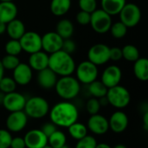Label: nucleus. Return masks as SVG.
I'll list each match as a JSON object with an SVG mask.
<instances>
[{
	"label": "nucleus",
	"instance_id": "20e7f679",
	"mask_svg": "<svg viewBox=\"0 0 148 148\" xmlns=\"http://www.w3.org/2000/svg\"><path fill=\"white\" fill-rule=\"evenodd\" d=\"M49 104L48 101L41 96H32L26 100L23 112L28 118L42 119L49 114Z\"/></svg>",
	"mask_w": 148,
	"mask_h": 148
},
{
	"label": "nucleus",
	"instance_id": "0eeeda50",
	"mask_svg": "<svg viewBox=\"0 0 148 148\" xmlns=\"http://www.w3.org/2000/svg\"><path fill=\"white\" fill-rule=\"evenodd\" d=\"M112 23V16L102 9H96L91 13L89 24L95 32L98 34H105L109 31Z\"/></svg>",
	"mask_w": 148,
	"mask_h": 148
},
{
	"label": "nucleus",
	"instance_id": "de8ad7c7",
	"mask_svg": "<svg viewBox=\"0 0 148 148\" xmlns=\"http://www.w3.org/2000/svg\"><path fill=\"white\" fill-rule=\"evenodd\" d=\"M4 76V69L1 63V60H0V80Z\"/></svg>",
	"mask_w": 148,
	"mask_h": 148
},
{
	"label": "nucleus",
	"instance_id": "f704fd0d",
	"mask_svg": "<svg viewBox=\"0 0 148 148\" xmlns=\"http://www.w3.org/2000/svg\"><path fill=\"white\" fill-rule=\"evenodd\" d=\"M97 141L95 137L91 135H86L84 138L77 140V143L75 148H95Z\"/></svg>",
	"mask_w": 148,
	"mask_h": 148
},
{
	"label": "nucleus",
	"instance_id": "3c124183",
	"mask_svg": "<svg viewBox=\"0 0 148 148\" xmlns=\"http://www.w3.org/2000/svg\"><path fill=\"white\" fill-rule=\"evenodd\" d=\"M14 0H0V2H13Z\"/></svg>",
	"mask_w": 148,
	"mask_h": 148
},
{
	"label": "nucleus",
	"instance_id": "9d476101",
	"mask_svg": "<svg viewBox=\"0 0 148 148\" xmlns=\"http://www.w3.org/2000/svg\"><path fill=\"white\" fill-rule=\"evenodd\" d=\"M109 47L104 43H95L88 51V60L96 66L106 64L109 59Z\"/></svg>",
	"mask_w": 148,
	"mask_h": 148
},
{
	"label": "nucleus",
	"instance_id": "a18cd8bd",
	"mask_svg": "<svg viewBox=\"0 0 148 148\" xmlns=\"http://www.w3.org/2000/svg\"><path fill=\"white\" fill-rule=\"evenodd\" d=\"M6 32V23L0 22V35H3Z\"/></svg>",
	"mask_w": 148,
	"mask_h": 148
},
{
	"label": "nucleus",
	"instance_id": "bb28decb",
	"mask_svg": "<svg viewBox=\"0 0 148 148\" xmlns=\"http://www.w3.org/2000/svg\"><path fill=\"white\" fill-rule=\"evenodd\" d=\"M88 127L81 122H75L68 127L69 134L75 140H79L88 135Z\"/></svg>",
	"mask_w": 148,
	"mask_h": 148
},
{
	"label": "nucleus",
	"instance_id": "c9c22d12",
	"mask_svg": "<svg viewBox=\"0 0 148 148\" xmlns=\"http://www.w3.org/2000/svg\"><path fill=\"white\" fill-rule=\"evenodd\" d=\"M101 104H100V101H99V99L97 98H90L87 103H86V109H87V112L90 114V115H93V114H99L100 110H101Z\"/></svg>",
	"mask_w": 148,
	"mask_h": 148
},
{
	"label": "nucleus",
	"instance_id": "dca6fc26",
	"mask_svg": "<svg viewBox=\"0 0 148 148\" xmlns=\"http://www.w3.org/2000/svg\"><path fill=\"white\" fill-rule=\"evenodd\" d=\"M26 148H43L48 146V138L41 129H31L23 137Z\"/></svg>",
	"mask_w": 148,
	"mask_h": 148
},
{
	"label": "nucleus",
	"instance_id": "ea45409f",
	"mask_svg": "<svg viewBox=\"0 0 148 148\" xmlns=\"http://www.w3.org/2000/svg\"><path fill=\"white\" fill-rule=\"evenodd\" d=\"M75 49H76V44L71 38H68V39L63 40L62 50L65 51L66 53H68L69 55H72L75 51Z\"/></svg>",
	"mask_w": 148,
	"mask_h": 148
},
{
	"label": "nucleus",
	"instance_id": "423d86ee",
	"mask_svg": "<svg viewBox=\"0 0 148 148\" xmlns=\"http://www.w3.org/2000/svg\"><path fill=\"white\" fill-rule=\"evenodd\" d=\"M75 78L80 83L88 85L94 81L97 80L99 70L98 66L95 65L88 60L80 62L75 69Z\"/></svg>",
	"mask_w": 148,
	"mask_h": 148
},
{
	"label": "nucleus",
	"instance_id": "79ce46f5",
	"mask_svg": "<svg viewBox=\"0 0 148 148\" xmlns=\"http://www.w3.org/2000/svg\"><path fill=\"white\" fill-rule=\"evenodd\" d=\"M57 130V127L52 123V122H48V123H45L44 125L42 126L41 127V131L47 136V138L49 136H50L54 132H56Z\"/></svg>",
	"mask_w": 148,
	"mask_h": 148
},
{
	"label": "nucleus",
	"instance_id": "603ef678",
	"mask_svg": "<svg viewBox=\"0 0 148 148\" xmlns=\"http://www.w3.org/2000/svg\"><path fill=\"white\" fill-rule=\"evenodd\" d=\"M60 148H70V147H69V146H68V145L66 144V145H64V146H62V147H60Z\"/></svg>",
	"mask_w": 148,
	"mask_h": 148
},
{
	"label": "nucleus",
	"instance_id": "1a4fd4ad",
	"mask_svg": "<svg viewBox=\"0 0 148 148\" xmlns=\"http://www.w3.org/2000/svg\"><path fill=\"white\" fill-rule=\"evenodd\" d=\"M19 42L22 50L29 55L42 50V36L36 31H25Z\"/></svg>",
	"mask_w": 148,
	"mask_h": 148
},
{
	"label": "nucleus",
	"instance_id": "f8f14e48",
	"mask_svg": "<svg viewBox=\"0 0 148 148\" xmlns=\"http://www.w3.org/2000/svg\"><path fill=\"white\" fill-rule=\"evenodd\" d=\"M63 39L56 32L49 31L42 36V50L47 54H53L62 49Z\"/></svg>",
	"mask_w": 148,
	"mask_h": 148
},
{
	"label": "nucleus",
	"instance_id": "72a5a7b5",
	"mask_svg": "<svg viewBox=\"0 0 148 148\" xmlns=\"http://www.w3.org/2000/svg\"><path fill=\"white\" fill-rule=\"evenodd\" d=\"M1 63L4 70H13L20 63V60L16 56L6 55L1 59Z\"/></svg>",
	"mask_w": 148,
	"mask_h": 148
},
{
	"label": "nucleus",
	"instance_id": "864d4df0",
	"mask_svg": "<svg viewBox=\"0 0 148 148\" xmlns=\"http://www.w3.org/2000/svg\"><path fill=\"white\" fill-rule=\"evenodd\" d=\"M43 148H52V147H50L49 146H46V147H44Z\"/></svg>",
	"mask_w": 148,
	"mask_h": 148
},
{
	"label": "nucleus",
	"instance_id": "f3484780",
	"mask_svg": "<svg viewBox=\"0 0 148 148\" xmlns=\"http://www.w3.org/2000/svg\"><path fill=\"white\" fill-rule=\"evenodd\" d=\"M128 124L129 120L127 114L121 110H117L114 112L108 120L109 129L115 134H121L126 131Z\"/></svg>",
	"mask_w": 148,
	"mask_h": 148
},
{
	"label": "nucleus",
	"instance_id": "8fccbe9b",
	"mask_svg": "<svg viewBox=\"0 0 148 148\" xmlns=\"http://www.w3.org/2000/svg\"><path fill=\"white\" fill-rule=\"evenodd\" d=\"M112 148H127V147L125 146V145H123V144H118V145L114 146V147Z\"/></svg>",
	"mask_w": 148,
	"mask_h": 148
},
{
	"label": "nucleus",
	"instance_id": "6ab92c4d",
	"mask_svg": "<svg viewBox=\"0 0 148 148\" xmlns=\"http://www.w3.org/2000/svg\"><path fill=\"white\" fill-rule=\"evenodd\" d=\"M57 80V75L55 72H53L49 67L37 72V83L43 89L54 88Z\"/></svg>",
	"mask_w": 148,
	"mask_h": 148
},
{
	"label": "nucleus",
	"instance_id": "4c0bfd02",
	"mask_svg": "<svg viewBox=\"0 0 148 148\" xmlns=\"http://www.w3.org/2000/svg\"><path fill=\"white\" fill-rule=\"evenodd\" d=\"M12 135L7 129H0V148H10Z\"/></svg>",
	"mask_w": 148,
	"mask_h": 148
},
{
	"label": "nucleus",
	"instance_id": "a878e982",
	"mask_svg": "<svg viewBox=\"0 0 148 148\" xmlns=\"http://www.w3.org/2000/svg\"><path fill=\"white\" fill-rule=\"evenodd\" d=\"M71 0H51L50 11L56 16H63L71 8Z\"/></svg>",
	"mask_w": 148,
	"mask_h": 148
},
{
	"label": "nucleus",
	"instance_id": "2f4dec72",
	"mask_svg": "<svg viewBox=\"0 0 148 148\" xmlns=\"http://www.w3.org/2000/svg\"><path fill=\"white\" fill-rule=\"evenodd\" d=\"M16 83L12 77L3 76L0 80V91L3 94H9L16 91Z\"/></svg>",
	"mask_w": 148,
	"mask_h": 148
},
{
	"label": "nucleus",
	"instance_id": "c03bdc74",
	"mask_svg": "<svg viewBox=\"0 0 148 148\" xmlns=\"http://www.w3.org/2000/svg\"><path fill=\"white\" fill-rule=\"evenodd\" d=\"M143 127L146 131L148 129V111L144 112L143 114Z\"/></svg>",
	"mask_w": 148,
	"mask_h": 148
},
{
	"label": "nucleus",
	"instance_id": "aec40b11",
	"mask_svg": "<svg viewBox=\"0 0 148 148\" xmlns=\"http://www.w3.org/2000/svg\"><path fill=\"white\" fill-rule=\"evenodd\" d=\"M49 55L44 52L43 50L37 51L29 55L28 64L32 70L37 72L41 71L49 67Z\"/></svg>",
	"mask_w": 148,
	"mask_h": 148
},
{
	"label": "nucleus",
	"instance_id": "9b49d317",
	"mask_svg": "<svg viewBox=\"0 0 148 148\" xmlns=\"http://www.w3.org/2000/svg\"><path fill=\"white\" fill-rule=\"evenodd\" d=\"M28 119L23 110L10 113L5 121L6 129L10 133H19L25 128Z\"/></svg>",
	"mask_w": 148,
	"mask_h": 148
},
{
	"label": "nucleus",
	"instance_id": "37998d69",
	"mask_svg": "<svg viewBox=\"0 0 148 148\" xmlns=\"http://www.w3.org/2000/svg\"><path fill=\"white\" fill-rule=\"evenodd\" d=\"M10 148H26L25 142L23 138L22 137H12L11 142H10Z\"/></svg>",
	"mask_w": 148,
	"mask_h": 148
},
{
	"label": "nucleus",
	"instance_id": "6e6552de",
	"mask_svg": "<svg viewBox=\"0 0 148 148\" xmlns=\"http://www.w3.org/2000/svg\"><path fill=\"white\" fill-rule=\"evenodd\" d=\"M120 21L127 28H134L140 22L141 10L140 7L134 3H127L119 13Z\"/></svg>",
	"mask_w": 148,
	"mask_h": 148
},
{
	"label": "nucleus",
	"instance_id": "393cba45",
	"mask_svg": "<svg viewBox=\"0 0 148 148\" xmlns=\"http://www.w3.org/2000/svg\"><path fill=\"white\" fill-rule=\"evenodd\" d=\"M75 31V27L73 23L67 18L61 19L56 26V32L64 40L71 38Z\"/></svg>",
	"mask_w": 148,
	"mask_h": 148
},
{
	"label": "nucleus",
	"instance_id": "e433bc0d",
	"mask_svg": "<svg viewBox=\"0 0 148 148\" xmlns=\"http://www.w3.org/2000/svg\"><path fill=\"white\" fill-rule=\"evenodd\" d=\"M78 5H79L80 10H83L91 14L97 9V1L96 0H79Z\"/></svg>",
	"mask_w": 148,
	"mask_h": 148
},
{
	"label": "nucleus",
	"instance_id": "58836bf2",
	"mask_svg": "<svg viewBox=\"0 0 148 148\" xmlns=\"http://www.w3.org/2000/svg\"><path fill=\"white\" fill-rule=\"evenodd\" d=\"M90 18H91V14L83 10L78 11L75 16L76 22L81 25H88L90 23Z\"/></svg>",
	"mask_w": 148,
	"mask_h": 148
},
{
	"label": "nucleus",
	"instance_id": "4468645a",
	"mask_svg": "<svg viewBox=\"0 0 148 148\" xmlns=\"http://www.w3.org/2000/svg\"><path fill=\"white\" fill-rule=\"evenodd\" d=\"M122 79V71L117 65H109L102 72L101 82L108 88H113L120 84Z\"/></svg>",
	"mask_w": 148,
	"mask_h": 148
},
{
	"label": "nucleus",
	"instance_id": "a19ab883",
	"mask_svg": "<svg viewBox=\"0 0 148 148\" xmlns=\"http://www.w3.org/2000/svg\"><path fill=\"white\" fill-rule=\"evenodd\" d=\"M109 59L114 62L120 61L122 59L121 49L119 47H113L109 49Z\"/></svg>",
	"mask_w": 148,
	"mask_h": 148
},
{
	"label": "nucleus",
	"instance_id": "c756f323",
	"mask_svg": "<svg viewBox=\"0 0 148 148\" xmlns=\"http://www.w3.org/2000/svg\"><path fill=\"white\" fill-rule=\"evenodd\" d=\"M122 58L126 61L134 62L136 60L140 58V51L138 48L133 44H127L123 48H121Z\"/></svg>",
	"mask_w": 148,
	"mask_h": 148
},
{
	"label": "nucleus",
	"instance_id": "ddd939ff",
	"mask_svg": "<svg viewBox=\"0 0 148 148\" xmlns=\"http://www.w3.org/2000/svg\"><path fill=\"white\" fill-rule=\"evenodd\" d=\"M26 100L27 99L23 95L14 91V92L4 95L2 105L10 113L16 112V111H23L24 108Z\"/></svg>",
	"mask_w": 148,
	"mask_h": 148
},
{
	"label": "nucleus",
	"instance_id": "39448f33",
	"mask_svg": "<svg viewBox=\"0 0 148 148\" xmlns=\"http://www.w3.org/2000/svg\"><path fill=\"white\" fill-rule=\"evenodd\" d=\"M106 98L109 105L119 110L127 108L131 101L130 92L127 88L120 84L108 88Z\"/></svg>",
	"mask_w": 148,
	"mask_h": 148
},
{
	"label": "nucleus",
	"instance_id": "7c9ffc66",
	"mask_svg": "<svg viewBox=\"0 0 148 148\" xmlns=\"http://www.w3.org/2000/svg\"><path fill=\"white\" fill-rule=\"evenodd\" d=\"M127 29L128 28L123 23L119 21V22L112 23L109 32L114 38L121 39L126 36V35L127 33Z\"/></svg>",
	"mask_w": 148,
	"mask_h": 148
},
{
	"label": "nucleus",
	"instance_id": "f03ea898",
	"mask_svg": "<svg viewBox=\"0 0 148 148\" xmlns=\"http://www.w3.org/2000/svg\"><path fill=\"white\" fill-rule=\"evenodd\" d=\"M75 62L72 55L63 50L56 51L49 56V68L55 72L57 76L72 75L75 69Z\"/></svg>",
	"mask_w": 148,
	"mask_h": 148
},
{
	"label": "nucleus",
	"instance_id": "5701e85b",
	"mask_svg": "<svg viewBox=\"0 0 148 148\" xmlns=\"http://www.w3.org/2000/svg\"><path fill=\"white\" fill-rule=\"evenodd\" d=\"M126 3L127 0H101V9L113 16L119 15Z\"/></svg>",
	"mask_w": 148,
	"mask_h": 148
},
{
	"label": "nucleus",
	"instance_id": "2eb2a0df",
	"mask_svg": "<svg viewBox=\"0 0 148 148\" xmlns=\"http://www.w3.org/2000/svg\"><path fill=\"white\" fill-rule=\"evenodd\" d=\"M88 130L96 135H103L109 130L108 120L99 114L90 115L87 123Z\"/></svg>",
	"mask_w": 148,
	"mask_h": 148
},
{
	"label": "nucleus",
	"instance_id": "412c9836",
	"mask_svg": "<svg viewBox=\"0 0 148 148\" xmlns=\"http://www.w3.org/2000/svg\"><path fill=\"white\" fill-rule=\"evenodd\" d=\"M18 9L14 2H0V22L8 23L16 18Z\"/></svg>",
	"mask_w": 148,
	"mask_h": 148
},
{
	"label": "nucleus",
	"instance_id": "c85d7f7f",
	"mask_svg": "<svg viewBox=\"0 0 148 148\" xmlns=\"http://www.w3.org/2000/svg\"><path fill=\"white\" fill-rule=\"evenodd\" d=\"M67 137L65 134L60 130H56L48 137V146L52 148H60L66 145Z\"/></svg>",
	"mask_w": 148,
	"mask_h": 148
},
{
	"label": "nucleus",
	"instance_id": "a211bd4d",
	"mask_svg": "<svg viewBox=\"0 0 148 148\" xmlns=\"http://www.w3.org/2000/svg\"><path fill=\"white\" fill-rule=\"evenodd\" d=\"M12 71V78L16 85L26 86L32 80L33 70L28 63L20 62Z\"/></svg>",
	"mask_w": 148,
	"mask_h": 148
},
{
	"label": "nucleus",
	"instance_id": "7ed1b4c3",
	"mask_svg": "<svg viewBox=\"0 0 148 148\" xmlns=\"http://www.w3.org/2000/svg\"><path fill=\"white\" fill-rule=\"evenodd\" d=\"M54 88L57 95L62 100L70 101L79 95L81 91V83L72 75L62 76L57 80Z\"/></svg>",
	"mask_w": 148,
	"mask_h": 148
},
{
	"label": "nucleus",
	"instance_id": "b1692460",
	"mask_svg": "<svg viewBox=\"0 0 148 148\" xmlns=\"http://www.w3.org/2000/svg\"><path fill=\"white\" fill-rule=\"evenodd\" d=\"M134 74L140 82L148 80V60L146 57H140L134 62Z\"/></svg>",
	"mask_w": 148,
	"mask_h": 148
},
{
	"label": "nucleus",
	"instance_id": "f257e3e1",
	"mask_svg": "<svg viewBox=\"0 0 148 148\" xmlns=\"http://www.w3.org/2000/svg\"><path fill=\"white\" fill-rule=\"evenodd\" d=\"M49 114L51 122L60 127L68 128L70 125L76 122L79 118L78 108L69 101L56 103L49 109Z\"/></svg>",
	"mask_w": 148,
	"mask_h": 148
},
{
	"label": "nucleus",
	"instance_id": "49530a36",
	"mask_svg": "<svg viewBox=\"0 0 148 148\" xmlns=\"http://www.w3.org/2000/svg\"><path fill=\"white\" fill-rule=\"evenodd\" d=\"M95 148H112L109 145L106 144V143H100V144H97L96 145V147Z\"/></svg>",
	"mask_w": 148,
	"mask_h": 148
},
{
	"label": "nucleus",
	"instance_id": "09e8293b",
	"mask_svg": "<svg viewBox=\"0 0 148 148\" xmlns=\"http://www.w3.org/2000/svg\"><path fill=\"white\" fill-rule=\"evenodd\" d=\"M4 95H5V94L2 93V92L0 91V105H2V104H3V97H4Z\"/></svg>",
	"mask_w": 148,
	"mask_h": 148
},
{
	"label": "nucleus",
	"instance_id": "cd10ccee",
	"mask_svg": "<svg viewBox=\"0 0 148 148\" xmlns=\"http://www.w3.org/2000/svg\"><path fill=\"white\" fill-rule=\"evenodd\" d=\"M88 86V93L92 95V97L100 99L106 96L108 92V88L101 81L95 80L93 82L89 83Z\"/></svg>",
	"mask_w": 148,
	"mask_h": 148
},
{
	"label": "nucleus",
	"instance_id": "473e14b6",
	"mask_svg": "<svg viewBox=\"0 0 148 148\" xmlns=\"http://www.w3.org/2000/svg\"><path fill=\"white\" fill-rule=\"evenodd\" d=\"M4 49H5L6 55L16 56L23 51L19 40H15V39H10L5 43Z\"/></svg>",
	"mask_w": 148,
	"mask_h": 148
},
{
	"label": "nucleus",
	"instance_id": "4be33fe9",
	"mask_svg": "<svg viewBox=\"0 0 148 148\" xmlns=\"http://www.w3.org/2000/svg\"><path fill=\"white\" fill-rule=\"evenodd\" d=\"M26 28L25 24L20 19L15 18L6 24V34L10 39L19 40L21 36L25 33Z\"/></svg>",
	"mask_w": 148,
	"mask_h": 148
}]
</instances>
